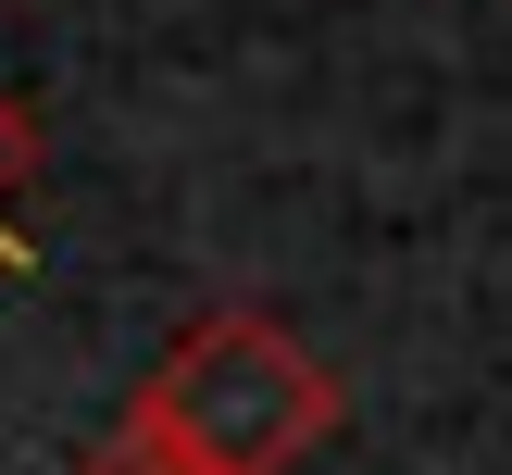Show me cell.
Wrapping results in <instances>:
<instances>
[{"mask_svg": "<svg viewBox=\"0 0 512 475\" xmlns=\"http://www.w3.org/2000/svg\"><path fill=\"white\" fill-rule=\"evenodd\" d=\"M163 450H188L200 475H288L338 438V375L313 338H288L275 313H200L188 338L150 363V388L125 400Z\"/></svg>", "mask_w": 512, "mask_h": 475, "instance_id": "obj_1", "label": "cell"}, {"mask_svg": "<svg viewBox=\"0 0 512 475\" xmlns=\"http://www.w3.org/2000/svg\"><path fill=\"white\" fill-rule=\"evenodd\" d=\"M25 238H38V125L0 100V275L25 263Z\"/></svg>", "mask_w": 512, "mask_h": 475, "instance_id": "obj_2", "label": "cell"}, {"mask_svg": "<svg viewBox=\"0 0 512 475\" xmlns=\"http://www.w3.org/2000/svg\"><path fill=\"white\" fill-rule=\"evenodd\" d=\"M88 475H200V463H188V450H163V438H150V425H138V413H125V425H113V438H100V450H88Z\"/></svg>", "mask_w": 512, "mask_h": 475, "instance_id": "obj_3", "label": "cell"}]
</instances>
